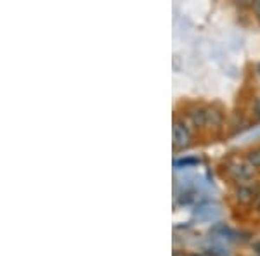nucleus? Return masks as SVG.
<instances>
[{"mask_svg":"<svg viewBox=\"0 0 260 256\" xmlns=\"http://www.w3.org/2000/svg\"><path fill=\"white\" fill-rule=\"evenodd\" d=\"M172 140H174V148L184 149L189 145L191 142V130L184 120H177L172 128Z\"/></svg>","mask_w":260,"mask_h":256,"instance_id":"nucleus-1","label":"nucleus"},{"mask_svg":"<svg viewBox=\"0 0 260 256\" xmlns=\"http://www.w3.org/2000/svg\"><path fill=\"white\" fill-rule=\"evenodd\" d=\"M229 175L233 177L236 182H248L253 178V168L248 163H238L229 168Z\"/></svg>","mask_w":260,"mask_h":256,"instance_id":"nucleus-2","label":"nucleus"},{"mask_svg":"<svg viewBox=\"0 0 260 256\" xmlns=\"http://www.w3.org/2000/svg\"><path fill=\"white\" fill-rule=\"evenodd\" d=\"M189 120L194 127H205L207 125V109L203 107H192L189 111Z\"/></svg>","mask_w":260,"mask_h":256,"instance_id":"nucleus-3","label":"nucleus"},{"mask_svg":"<svg viewBox=\"0 0 260 256\" xmlns=\"http://www.w3.org/2000/svg\"><path fill=\"white\" fill-rule=\"evenodd\" d=\"M257 197V194H255V191L251 187L248 186H241V187H238V191H236V199L240 201L241 204H250L251 201Z\"/></svg>","mask_w":260,"mask_h":256,"instance_id":"nucleus-4","label":"nucleus"},{"mask_svg":"<svg viewBox=\"0 0 260 256\" xmlns=\"http://www.w3.org/2000/svg\"><path fill=\"white\" fill-rule=\"evenodd\" d=\"M222 123V113H219L217 109H207V125L212 127H219Z\"/></svg>","mask_w":260,"mask_h":256,"instance_id":"nucleus-5","label":"nucleus"},{"mask_svg":"<svg viewBox=\"0 0 260 256\" xmlns=\"http://www.w3.org/2000/svg\"><path fill=\"white\" fill-rule=\"evenodd\" d=\"M246 163H248L251 168H260V149L250 151L248 156H246Z\"/></svg>","mask_w":260,"mask_h":256,"instance_id":"nucleus-6","label":"nucleus"},{"mask_svg":"<svg viewBox=\"0 0 260 256\" xmlns=\"http://www.w3.org/2000/svg\"><path fill=\"white\" fill-rule=\"evenodd\" d=\"M255 113L260 116V97L257 99V102H255Z\"/></svg>","mask_w":260,"mask_h":256,"instance_id":"nucleus-7","label":"nucleus"},{"mask_svg":"<svg viewBox=\"0 0 260 256\" xmlns=\"http://www.w3.org/2000/svg\"><path fill=\"white\" fill-rule=\"evenodd\" d=\"M253 249H255V253H257V254L260 256V241H258V242H255V244H253Z\"/></svg>","mask_w":260,"mask_h":256,"instance_id":"nucleus-8","label":"nucleus"},{"mask_svg":"<svg viewBox=\"0 0 260 256\" xmlns=\"http://www.w3.org/2000/svg\"><path fill=\"white\" fill-rule=\"evenodd\" d=\"M174 256H191V254H186V253H184V251H175Z\"/></svg>","mask_w":260,"mask_h":256,"instance_id":"nucleus-9","label":"nucleus"},{"mask_svg":"<svg viewBox=\"0 0 260 256\" xmlns=\"http://www.w3.org/2000/svg\"><path fill=\"white\" fill-rule=\"evenodd\" d=\"M191 256H210L208 253H196V254H191Z\"/></svg>","mask_w":260,"mask_h":256,"instance_id":"nucleus-10","label":"nucleus"},{"mask_svg":"<svg viewBox=\"0 0 260 256\" xmlns=\"http://www.w3.org/2000/svg\"><path fill=\"white\" fill-rule=\"evenodd\" d=\"M257 73H258V77H260V64L257 66Z\"/></svg>","mask_w":260,"mask_h":256,"instance_id":"nucleus-11","label":"nucleus"}]
</instances>
